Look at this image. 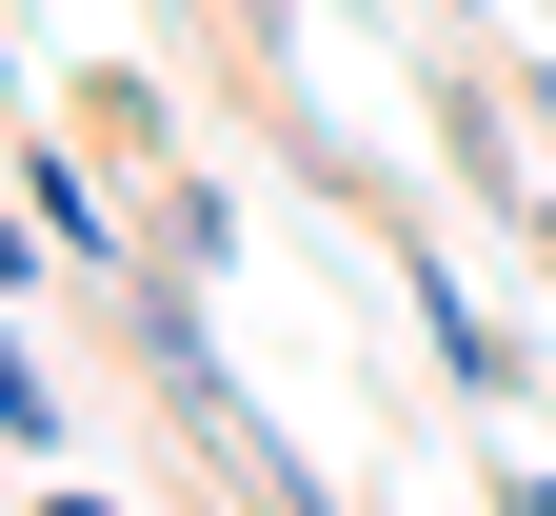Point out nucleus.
<instances>
[{
  "mask_svg": "<svg viewBox=\"0 0 556 516\" xmlns=\"http://www.w3.org/2000/svg\"><path fill=\"white\" fill-rule=\"evenodd\" d=\"M0 437H21V457H60V437H80V417H60V378L21 357V318H0Z\"/></svg>",
  "mask_w": 556,
  "mask_h": 516,
  "instance_id": "nucleus-3",
  "label": "nucleus"
},
{
  "mask_svg": "<svg viewBox=\"0 0 556 516\" xmlns=\"http://www.w3.org/2000/svg\"><path fill=\"white\" fill-rule=\"evenodd\" d=\"M397 299H417V338H438V378H457L477 417H517V398H536V338H517L497 299H477L457 259H397Z\"/></svg>",
  "mask_w": 556,
  "mask_h": 516,
  "instance_id": "nucleus-1",
  "label": "nucleus"
},
{
  "mask_svg": "<svg viewBox=\"0 0 556 516\" xmlns=\"http://www.w3.org/2000/svg\"><path fill=\"white\" fill-rule=\"evenodd\" d=\"M517 119H536V139H556V60H536V80H517Z\"/></svg>",
  "mask_w": 556,
  "mask_h": 516,
  "instance_id": "nucleus-4",
  "label": "nucleus"
},
{
  "mask_svg": "<svg viewBox=\"0 0 556 516\" xmlns=\"http://www.w3.org/2000/svg\"><path fill=\"white\" fill-rule=\"evenodd\" d=\"M40 516H119V496H40Z\"/></svg>",
  "mask_w": 556,
  "mask_h": 516,
  "instance_id": "nucleus-5",
  "label": "nucleus"
},
{
  "mask_svg": "<svg viewBox=\"0 0 556 516\" xmlns=\"http://www.w3.org/2000/svg\"><path fill=\"white\" fill-rule=\"evenodd\" d=\"M21 199H40V259H80V278H139V218L60 160V139H21Z\"/></svg>",
  "mask_w": 556,
  "mask_h": 516,
  "instance_id": "nucleus-2",
  "label": "nucleus"
},
{
  "mask_svg": "<svg viewBox=\"0 0 556 516\" xmlns=\"http://www.w3.org/2000/svg\"><path fill=\"white\" fill-rule=\"evenodd\" d=\"M536 40H556V0H536Z\"/></svg>",
  "mask_w": 556,
  "mask_h": 516,
  "instance_id": "nucleus-6",
  "label": "nucleus"
}]
</instances>
